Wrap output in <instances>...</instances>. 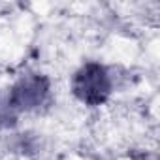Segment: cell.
Masks as SVG:
<instances>
[{"mask_svg":"<svg viewBox=\"0 0 160 160\" xmlns=\"http://www.w3.org/2000/svg\"><path fill=\"white\" fill-rule=\"evenodd\" d=\"M49 100V79L42 73L23 75L10 89L8 96L0 108V121H6V126L13 124L19 113L36 111Z\"/></svg>","mask_w":160,"mask_h":160,"instance_id":"1","label":"cell"},{"mask_svg":"<svg viewBox=\"0 0 160 160\" xmlns=\"http://www.w3.org/2000/svg\"><path fill=\"white\" fill-rule=\"evenodd\" d=\"M113 91V79L109 70L100 62H85L72 77V92L79 102L91 108L102 106L108 102Z\"/></svg>","mask_w":160,"mask_h":160,"instance_id":"2","label":"cell"}]
</instances>
